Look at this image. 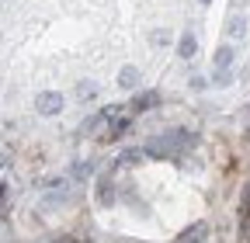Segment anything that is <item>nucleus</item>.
I'll return each instance as SVG.
<instances>
[{
    "label": "nucleus",
    "instance_id": "423d86ee",
    "mask_svg": "<svg viewBox=\"0 0 250 243\" xmlns=\"http://www.w3.org/2000/svg\"><path fill=\"white\" fill-rule=\"evenodd\" d=\"M243 32H247V21H243V18H240V14H236V18H233V21H229V35H236V39H240V35H243Z\"/></svg>",
    "mask_w": 250,
    "mask_h": 243
},
{
    "label": "nucleus",
    "instance_id": "f03ea898",
    "mask_svg": "<svg viewBox=\"0 0 250 243\" xmlns=\"http://www.w3.org/2000/svg\"><path fill=\"white\" fill-rule=\"evenodd\" d=\"M205 236H208V226H205V223H195L191 229H184V233L177 236V243H202Z\"/></svg>",
    "mask_w": 250,
    "mask_h": 243
},
{
    "label": "nucleus",
    "instance_id": "1a4fd4ad",
    "mask_svg": "<svg viewBox=\"0 0 250 243\" xmlns=\"http://www.w3.org/2000/svg\"><path fill=\"white\" fill-rule=\"evenodd\" d=\"M101 205H111V184H108V177L101 181Z\"/></svg>",
    "mask_w": 250,
    "mask_h": 243
},
{
    "label": "nucleus",
    "instance_id": "9d476101",
    "mask_svg": "<svg viewBox=\"0 0 250 243\" xmlns=\"http://www.w3.org/2000/svg\"><path fill=\"white\" fill-rule=\"evenodd\" d=\"M202 4H208V0H202Z\"/></svg>",
    "mask_w": 250,
    "mask_h": 243
},
{
    "label": "nucleus",
    "instance_id": "6e6552de",
    "mask_svg": "<svg viewBox=\"0 0 250 243\" xmlns=\"http://www.w3.org/2000/svg\"><path fill=\"white\" fill-rule=\"evenodd\" d=\"M156 104V94H146V98H136V111H143V108H153Z\"/></svg>",
    "mask_w": 250,
    "mask_h": 243
},
{
    "label": "nucleus",
    "instance_id": "39448f33",
    "mask_svg": "<svg viewBox=\"0 0 250 243\" xmlns=\"http://www.w3.org/2000/svg\"><path fill=\"white\" fill-rule=\"evenodd\" d=\"M229 63H233V52H229V49H219V52H215V66H219V73L229 70Z\"/></svg>",
    "mask_w": 250,
    "mask_h": 243
},
{
    "label": "nucleus",
    "instance_id": "0eeeda50",
    "mask_svg": "<svg viewBox=\"0 0 250 243\" xmlns=\"http://www.w3.org/2000/svg\"><path fill=\"white\" fill-rule=\"evenodd\" d=\"M77 94H80V101H90L94 94H98V87H94V83H83V87L77 90Z\"/></svg>",
    "mask_w": 250,
    "mask_h": 243
},
{
    "label": "nucleus",
    "instance_id": "f257e3e1",
    "mask_svg": "<svg viewBox=\"0 0 250 243\" xmlns=\"http://www.w3.org/2000/svg\"><path fill=\"white\" fill-rule=\"evenodd\" d=\"M35 108H39V115H59L62 94H59V90H42V94L35 98Z\"/></svg>",
    "mask_w": 250,
    "mask_h": 243
},
{
    "label": "nucleus",
    "instance_id": "20e7f679",
    "mask_svg": "<svg viewBox=\"0 0 250 243\" xmlns=\"http://www.w3.org/2000/svg\"><path fill=\"white\" fill-rule=\"evenodd\" d=\"M118 83H122V87H136V83H139V70H132V66H125V70L118 73Z\"/></svg>",
    "mask_w": 250,
    "mask_h": 243
},
{
    "label": "nucleus",
    "instance_id": "7ed1b4c3",
    "mask_svg": "<svg viewBox=\"0 0 250 243\" xmlns=\"http://www.w3.org/2000/svg\"><path fill=\"white\" fill-rule=\"evenodd\" d=\"M181 59H191L195 56V49H198V42H195V32H184V39H181Z\"/></svg>",
    "mask_w": 250,
    "mask_h": 243
}]
</instances>
